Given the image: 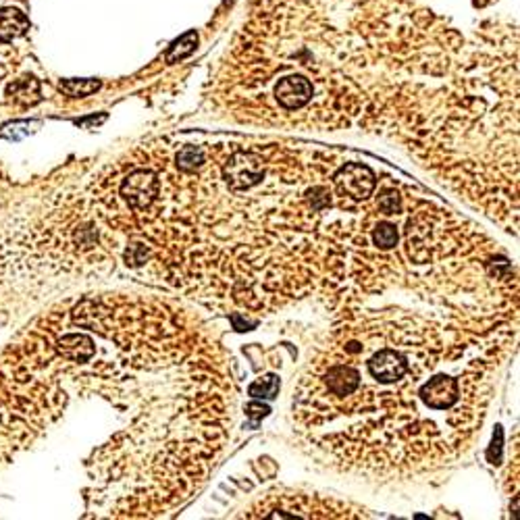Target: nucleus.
<instances>
[{
    "instance_id": "obj_7",
    "label": "nucleus",
    "mask_w": 520,
    "mask_h": 520,
    "mask_svg": "<svg viewBox=\"0 0 520 520\" xmlns=\"http://www.w3.org/2000/svg\"><path fill=\"white\" fill-rule=\"evenodd\" d=\"M30 30V19L19 9H0V42H11Z\"/></svg>"
},
{
    "instance_id": "obj_13",
    "label": "nucleus",
    "mask_w": 520,
    "mask_h": 520,
    "mask_svg": "<svg viewBox=\"0 0 520 520\" xmlns=\"http://www.w3.org/2000/svg\"><path fill=\"white\" fill-rule=\"evenodd\" d=\"M277 389H279V379L275 375H267V377L258 379L256 383H252L248 392L254 398H267V400H271V398H275Z\"/></svg>"
},
{
    "instance_id": "obj_9",
    "label": "nucleus",
    "mask_w": 520,
    "mask_h": 520,
    "mask_svg": "<svg viewBox=\"0 0 520 520\" xmlns=\"http://www.w3.org/2000/svg\"><path fill=\"white\" fill-rule=\"evenodd\" d=\"M38 82L34 80V78H23V80H19V82H15V84H11L9 86V90H7V94L15 100V102H19V104H34V102H38L40 98H38Z\"/></svg>"
},
{
    "instance_id": "obj_4",
    "label": "nucleus",
    "mask_w": 520,
    "mask_h": 520,
    "mask_svg": "<svg viewBox=\"0 0 520 520\" xmlns=\"http://www.w3.org/2000/svg\"><path fill=\"white\" fill-rule=\"evenodd\" d=\"M275 96L279 100L281 106L285 109H300L302 104H306L313 96V86L308 80L304 78H285L277 84L275 88Z\"/></svg>"
},
{
    "instance_id": "obj_10",
    "label": "nucleus",
    "mask_w": 520,
    "mask_h": 520,
    "mask_svg": "<svg viewBox=\"0 0 520 520\" xmlns=\"http://www.w3.org/2000/svg\"><path fill=\"white\" fill-rule=\"evenodd\" d=\"M98 88H100V82H96V80H67V82H60V90L65 94L73 96V98L90 96Z\"/></svg>"
},
{
    "instance_id": "obj_5",
    "label": "nucleus",
    "mask_w": 520,
    "mask_h": 520,
    "mask_svg": "<svg viewBox=\"0 0 520 520\" xmlns=\"http://www.w3.org/2000/svg\"><path fill=\"white\" fill-rule=\"evenodd\" d=\"M370 375L375 379L383 381V383H394L398 379H402L406 375V362L400 354L392 352V350H383L379 352L373 360L368 362Z\"/></svg>"
},
{
    "instance_id": "obj_1",
    "label": "nucleus",
    "mask_w": 520,
    "mask_h": 520,
    "mask_svg": "<svg viewBox=\"0 0 520 520\" xmlns=\"http://www.w3.org/2000/svg\"><path fill=\"white\" fill-rule=\"evenodd\" d=\"M223 175H225V181L234 190H248L262 179V175H264L262 161H260V157H256L252 152H238L225 165Z\"/></svg>"
},
{
    "instance_id": "obj_17",
    "label": "nucleus",
    "mask_w": 520,
    "mask_h": 520,
    "mask_svg": "<svg viewBox=\"0 0 520 520\" xmlns=\"http://www.w3.org/2000/svg\"><path fill=\"white\" fill-rule=\"evenodd\" d=\"M248 414L250 416H256V418H262L269 414V408L267 406H260V404H250L248 406Z\"/></svg>"
},
{
    "instance_id": "obj_3",
    "label": "nucleus",
    "mask_w": 520,
    "mask_h": 520,
    "mask_svg": "<svg viewBox=\"0 0 520 520\" xmlns=\"http://www.w3.org/2000/svg\"><path fill=\"white\" fill-rule=\"evenodd\" d=\"M157 192H159V179L150 171H135L121 185L123 198L133 208H146L155 200Z\"/></svg>"
},
{
    "instance_id": "obj_8",
    "label": "nucleus",
    "mask_w": 520,
    "mask_h": 520,
    "mask_svg": "<svg viewBox=\"0 0 520 520\" xmlns=\"http://www.w3.org/2000/svg\"><path fill=\"white\" fill-rule=\"evenodd\" d=\"M58 352L73 362H86L94 356V343L86 335H65L58 341Z\"/></svg>"
},
{
    "instance_id": "obj_11",
    "label": "nucleus",
    "mask_w": 520,
    "mask_h": 520,
    "mask_svg": "<svg viewBox=\"0 0 520 520\" xmlns=\"http://www.w3.org/2000/svg\"><path fill=\"white\" fill-rule=\"evenodd\" d=\"M204 163V152L198 146H185L181 148V152L177 155V167L183 171H194Z\"/></svg>"
},
{
    "instance_id": "obj_12",
    "label": "nucleus",
    "mask_w": 520,
    "mask_h": 520,
    "mask_svg": "<svg viewBox=\"0 0 520 520\" xmlns=\"http://www.w3.org/2000/svg\"><path fill=\"white\" fill-rule=\"evenodd\" d=\"M196 42H198V36H196L194 32L185 34L183 38H179V40H177V42L169 48V52H167V60H169V63H175L177 58L188 56V54L194 50Z\"/></svg>"
},
{
    "instance_id": "obj_16",
    "label": "nucleus",
    "mask_w": 520,
    "mask_h": 520,
    "mask_svg": "<svg viewBox=\"0 0 520 520\" xmlns=\"http://www.w3.org/2000/svg\"><path fill=\"white\" fill-rule=\"evenodd\" d=\"M379 206L385 214H396L400 210V196L396 192H387L385 196H381Z\"/></svg>"
},
{
    "instance_id": "obj_2",
    "label": "nucleus",
    "mask_w": 520,
    "mask_h": 520,
    "mask_svg": "<svg viewBox=\"0 0 520 520\" xmlns=\"http://www.w3.org/2000/svg\"><path fill=\"white\" fill-rule=\"evenodd\" d=\"M335 183L341 194H348L354 200H362L375 190V175L364 165L350 163L335 175Z\"/></svg>"
},
{
    "instance_id": "obj_15",
    "label": "nucleus",
    "mask_w": 520,
    "mask_h": 520,
    "mask_svg": "<svg viewBox=\"0 0 520 520\" xmlns=\"http://www.w3.org/2000/svg\"><path fill=\"white\" fill-rule=\"evenodd\" d=\"M30 133V123L27 121H17V123H9L0 129V137H9V139H19L23 135Z\"/></svg>"
},
{
    "instance_id": "obj_6",
    "label": "nucleus",
    "mask_w": 520,
    "mask_h": 520,
    "mask_svg": "<svg viewBox=\"0 0 520 520\" xmlns=\"http://www.w3.org/2000/svg\"><path fill=\"white\" fill-rule=\"evenodd\" d=\"M420 396L431 408H448L456 402L458 387H456V381L450 377H435L422 387Z\"/></svg>"
},
{
    "instance_id": "obj_14",
    "label": "nucleus",
    "mask_w": 520,
    "mask_h": 520,
    "mask_svg": "<svg viewBox=\"0 0 520 520\" xmlns=\"http://www.w3.org/2000/svg\"><path fill=\"white\" fill-rule=\"evenodd\" d=\"M375 244L383 250H389L398 244V231L392 223H379L375 229Z\"/></svg>"
}]
</instances>
